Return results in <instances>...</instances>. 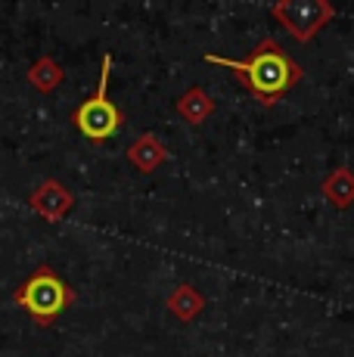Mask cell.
Masks as SVG:
<instances>
[{
    "mask_svg": "<svg viewBox=\"0 0 354 357\" xmlns=\"http://www.w3.org/2000/svg\"><path fill=\"white\" fill-rule=\"evenodd\" d=\"M206 63L230 68V72L236 75V81H240L264 109L277 106L305 75L302 66H298L274 38H261L246 59H230V56L206 53Z\"/></svg>",
    "mask_w": 354,
    "mask_h": 357,
    "instance_id": "obj_1",
    "label": "cell"
},
{
    "mask_svg": "<svg viewBox=\"0 0 354 357\" xmlns=\"http://www.w3.org/2000/svg\"><path fill=\"white\" fill-rule=\"evenodd\" d=\"M109 75H112V56H103V66H100V84L93 91L91 100H84L78 109H75V128L93 143L112 140L115 134L125 125V115L121 109L109 100Z\"/></svg>",
    "mask_w": 354,
    "mask_h": 357,
    "instance_id": "obj_2",
    "label": "cell"
},
{
    "mask_svg": "<svg viewBox=\"0 0 354 357\" xmlns=\"http://www.w3.org/2000/svg\"><path fill=\"white\" fill-rule=\"evenodd\" d=\"M72 301H75V292L50 267H38L16 292V305L25 307V311L35 317V324H40V326L53 324Z\"/></svg>",
    "mask_w": 354,
    "mask_h": 357,
    "instance_id": "obj_3",
    "label": "cell"
},
{
    "mask_svg": "<svg viewBox=\"0 0 354 357\" xmlns=\"http://www.w3.org/2000/svg\"><path fill=\"white\" fill-rule=\"evenodd\" d=\"M270 16L283 25L298 44L314 40L336 16V6L330 0H277L270 3Z\"/></svg>",
    "mask_w": 354,
    "mask_h": 357,
    "instance_id": "obj_4",
    "label": "cell"
},
{
    "mask_svg": "<svg viewBox=\"0 0 354 357\" xmlns=\"http://www.w3.org/2000/svg\"><path fill=\"white\" fill-rule=\"evenodd\" d=\"M29 202H31V208H35L40 218H47V221H63V218L72 211L75 196L66 187H59L56 181H47V183H40L35 193H31Z\"/></svg>",
    "mask_w": 354,
    "mask_h": 357,
    "instance_id": "obj_5",
    "label": "cell"
},
{
    "mask_svg": "<svg viewBox=\"0 0 354 357\" xmlns=\"http://www.w3.org/2000/svg\"><path fill=\"white\" fill-rule=\"evenodd\" d=\"M168 155H171L168 146L155 134H140L137 140L128 146V162H131L137 171H143V174H153L159 165L168 162Z\"/></svg>",
    "mask_w": 354,
    "mask_h": 357,
    "instance_id": "obj_6",
    "label": "cell"
},
{
    "mask_svg": "<svg viewBox=\"0 0 354 357\" xmlns=\"http://www.w3.org/2000/svg\"><path fill=\"white\" fill-rule=\"evenodd\" d=\"M320 193L323 199L332 205V208L345 211L354 205V171L348 165H342V168H332L330 174L323 177V183H320Z\"/></svg>",
    "mask_w": 354,
    "mask_h": 357,
    "instance_id": "obj_7",
    "label": "cell"
},
{
    "mask_svg": "<svg viewBox=\"0 0 354 357\" xmlns=\"http://www.w3.org/2000/svg\"><path fill=\"white\" fill-rule=\"evenodd\" d=\"M174 109H177V115H180L187 125H202V121H208L212 119V112H215V100L208 97L202 87H190V91H183L180 97H177L174 102Z\"/></svg>",
    "mask_w": 354,
    "mask_h": 357,
    "instance_id": "obj_8",
    "label": "cell"
},
{
    "mask_svg": "<svg viewBox=\"0 0 354 357\" xmlns=\"http://www.w3.org/2000/svg\"><path fill=\"white\" fill-rule=\"evenodd\" d=\"M168 311H171L177 320L190 324V320H196L202 311H206V298H202V292L196 289V286L180 283L171 295H168Z\"/></svg>",
    "mask_w": 354,
    "mask_h": 357,
    "instance_id": "obj_9",
    "label": "cell"
},
{
    "mask_svg": "<svg viewBox=\"0 0 354 357\" xmlns=\"http://www.w3.org/2000/svg\"><path fill=\"white\" fill-rule=\"evenodd\" d=\"M29 81L38 87V91L47 93V91H53V87L63 84V68L53 63L50 56H44V59H38L35 68L29 72Z\"/></svg>",
    "mask_w": 354,
    "mask_h": 357,
    "instance_id": "obj_10",
    "label": "cell"
}]
</instances>
